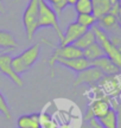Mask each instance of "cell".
Returning a JSON list of instances; mask_svg holds the SVG:
<instances>
[{
  "mask_svg": "<svg viewBox=\"0 0 121 128\" xmlns=\"http://www.w3.org/2000/svg\"><path fill=\"white\" fill-rule=\"evenodd\" d=\"M92 28H93L94 33H95L96 42L102 48L104 56H107L113 63H115L121 69V52L112 44V42L108 37V33L106 31H103L102 28H100L98 25H94Z\"/></svg>",
  "mask_w": 121,
  "mask_h": 128,
  "instance_id": "obj_3",
  "label": "cell"
},
{
  "mask_svg": "<svg viewBox=\"0 0 121 128\" xmlns=\"http://www.w3.org/2000/svg\"><path fill=\"white\" fill-rule=\"evenodd\" d=\"M110 103H109V97H102V98H95L90 102V104L87 108V113L84 115V121L88 122L92 119H98L107 113L110 109Z\"/></svg>",
  "mask_w": 121,
  "mask_h": 128,
  "instance_id": "obj_6",
  "label": "cell"
},
{
  "mask_svg": "<svg viewBox=\"0 0 121 128\" xmlns=\"http://www.w3.org/2000/svg\"><path fill=\"white\" fill-rule=\"evenodd\" d=\"M87 30H88V28L81 26V25L77 24L76 22L70 23L69 25L66 26L65 31H63V38H62V40L60 42V46H65V45L74 44L75 42Z\"/></svg>",
  "mask_w": 121,
  "mask_h": 128,
  "instance_id": "obj_8",
  "label": "cell"
},
{
  "mask_svg": "<svg viewBox=\"0 0 121 128\" xmlns=\"http://www.w3.org/2000/svg\"><path fill=\"white\" fill-rule=\"evenodd\" d=\"M57 128H71V127H70V126H69V124H60V126H57Z\"/></svg>",
  "mask_w": 121,
  "mask_h": 128,
  "instance_id": "obj_33",
  "label": "cell"
},
{
  "mask_svg": "<svg viewBox=\"0 0 121 128\" xmlns=\"http://www.w3.org/2000/svg\"><path fill=\"white\" fill-rule=\"evenodd\" d=\"M90 128H92V127H90Z\"/></svg>",
  "mask_w": 121,
  "mask_h": 128,
  "instance_id": "obj_37",
  "label": "cell"
},
{
  "mask_svg": "<svg viewBox=\"0 0 121 128\" xmlns=\"http://www.w3.org/2000/svg\"><path fill=\"white\" fill-rule=\"evenodd\" d=\"M43 28H54L60 42L63 38V31L60 26V20L55 11L45 0H39V16H38V30Z\"/></svg>",
  "mask_w": 121,
  "mask_h": 128,
  "instance_id": "obj_1",
  "label": "cell"
},
{
  "mask_svg": "<svg viewBox=\"0 0 121 128\" xmlns=\"http://www.w3.org/2000/svg\"><path fill=\"white\" fill-rule=\"evenodd\" d=\"M74 7L77 14L93 13V0H77Z\"/></svg>",
  "mask_w": 121,
  "mask_h": 128,
  "instance_id": "obj_21",
  "label": "cell"
},
{
  "mask_svg": "<svg viewBox=\"0 0 121 128\" xmlns=\"http://www.w3.org/2000/svg\"><path fill=\"white\" fill-rule=\"evenodd\" d=\"M100 28H102L103 31L108 32H113V33H120L119 31H121V28L118 24V19L116 16H114L112 13H106L103 14L102 17H100L98 19V23H96Z\"/></svg>",
  "mask_w": 121,
  "mask_h": 128,
  "instance_id": "obj_11",
  "label": "cell"
},
{
  "mask_svg": "<svg viewBox=\"0 0 121 128\" xmlns=\"http://www.w3.org/2000/svg\"><path fill=\"white\" fill-rule=\"evenodd\" d=\"M96 121H98L103 128H118L116 112L113 109V108H110L103 116L96 119Z\"/></svg>",
  "mask_w": 121,
  "mask_h": 128,
  "instance_id": "obj_17",
  "label": "cell"
},
{
  "mask_svg": "<svg viewBox=\"0 0 121 128\" xmlns=\"http://www.w3.org/2000/svg\"><path fill=\"white\" fill-rule=\"evenodd\" d=\"M0 114H2L5 116V119L11 121L13 119V115H12V112H11V108H10L7 101L5 98V96L2 95V92H0Z\"/></svg>",
  "mask_w": 121,
  "mask_h": 128,
  "instance_id": "obj_23",
  "label": "cell"
},
{
  "mask_svg": "<svg viewBox=\"0 0 121 128\" xmlns=\"http://www.w3.org/2000/svg\"><path fill=\"white\" fill-rule=\"evenodd\" d=\"M108 37L113 45L121 52V33H112V34H108Z\"/></svg>",
  "mask_w": 121,
  "mask_h": 128,
  "instance_id": "obj_27",
  "label": "cell"
},
{
  "mask_svg": "<svg viewBox=\"0 0 121 128\" xmlns=\"http://www.w3.org/2000/svg\"><path fill=\"white\" fill-rule=\"evenodd\" d=\"M39 122H40V128H57L56 121L44 112L39 113Z\"/></svg>",
  "mask_w": 121,
  "mask_h": 128,
  "instance_id": "obj_24",
  "label": "cell"
},
{
  "mask_svg": "<svg viewBox=\"0 0 121 128\" xmlns=\"http://www.w3.org/2000/svg\"><path fill=\"white\" fill-rule=\"evenodd\" d=\"M96 42V37H95V33H94L93 28H88L87 31L84 32L82 36L80 37L72 45L76 46L77 49H80V50H86L88 46H90L92 44H94Z\"/></svg>",
  "mask_w": 121,
  "mask_h": 128,
  "instance_id": "obj_16",
  "label": "cell"
},
{
  "mask_svg": "<svg viewBox=\"0 0 121 128\" xmlns=\"http://www.w3.org/2000/svg\"><path fill=\"white\" fill-rule=\"evenodd\" d=\"M1 51H2V50H1V49H0V54H1Z\"/></svg>",
  "mask_w": 121,
  "mask_h": 128,
  "instance_id": "obj_35",
  "label": "cell"
},
{
  "mask_svg": "<svg viewBox=\"0 0 121 128\" xmlns=\"http://www.w3.org/2000/svg\"><path fill=\"white\" fill-rule=\"evenodd\" d=\"M83 54V57L86 60H88L89 62H93V60H98L100 57H103L104 56V52H103L101 45L98 44V42H95L94 44H92L90 46H88L86 50L82 51Z\"/></svg>",
  "mask_w": 121,
  "mask_h": 128,
  "instance_id": "obj_18",
  "label": "cell"
},
{
  "mask_svg": "<svg viewBox=\"0 0 121 128\" xmlns=\"http://www.w3.org/2000/svg\"><path fill=\"white\" fill-rule=\"evenodd\" d=\"M119 101H121V92L119 94Z\"/></svg>",
  "mask_w": 121,
  "mask_h": 128,
  "instance_id": "obj_34",
  "label": "cell"
},
{
  "mask_svg": "<svg viewBox=\"0 0 121 128\" xmlns=\"http://www.w3.org/2000/svg\"><path fill=\"white\" fill-rule=\"evenodd\" d=\"M88 124H89V126H90L92 128H103L102 126L96 121V119H92L90 121H88Z\"/></svg>",
  "mask_w": 121,
  "mask_h": 128,
  "instance_id": "obj_28",
  "label": "cell"
},
{
  "mask_svg": "<svg viewBox=\"0 0 121 128\" xmlns=\"http://www.w3.org/2000/svg\"><path fill=\"white\" fill-rule=\"evenodd\" d=\"M18 42L10 31L0 30V49L1 50H14L18 48Z\"/></svg>",
  "mask_w": 121,
  "mask_h": 128,
  "instance_id": "obj_15",
  "label": "cell"
},
{
  "mask_svg": "<svg viewBox=\"0 0 121 128\" xmlns=\"http://www.w3.org/2000/svg\"><path fill=\"white\" fill-rule=\"evenodd\" d=\"M116 19H118V24H119V26L121 28V5H120V7H119V10H118Z\"/></svg>",
  "mask_w": 121,
  "mask_h": 128,
  "instance_id": "obj_29",
  "label": "cell"
},
{
  "mask_svg": "<svg viewBox=\"0 0 121 128\" xmlns=\"http://www.w3.org/2000/svg\"><path fill=\"white\" fill-rule=\"evenodd\" d=\"M38 16H39V0H30L23 13V24L28 42L33 40L38 30Z\"/></svg>",
  "mask_w": 121,
  "mask_h": 128,
  "instance_id": "obj_2",
  "label": "cell"
},
{
  "mask_svg": "<svg viewBox=\"0 0 121 128\" xmlns=\"http://www.w3.org/2000/svg\"><path fill=\"white\" fill-rule=\"evenodd\" d=\"M11 64H12V68H13L14 72L17 74V75H23V74L28 72L30 69L25 65L24 63V60H22V57L20 56H16V57H12V60H11Z\"/></svg>",
  "mask_w": 121,
  "mask_h": 128,
  "instance_id": "obj_22",
  "label": "cell"
},
{
  "mask_svg": "<svg viewBox=\"0 0 121 128\" xmlns=\"http://www.w3.org/2000/svg\"><path fill=\"white\" fill-rule=\"evenodd\" d=\"M103 76L104 75L98 68L89 66L88 69L77 74V76L74 81V87H80V86H83V84L89 86V87H95L102 80Z\"/></svg>",
  "mask_w": 121,
  "mask_h": 128,
  "instance_id": "obj_5",
  "label": "cell"
},
{
  "mask_svg": "<svg viewBox=\"0 0 121 128\" xmlns=\"http://www.w3.org/2000/svg\"><path fill=\"white\" fill-rule=\"evenodd\" d=\"M80 128H90V126H89L88 122H86V121H83V124H81V127Z\"/></svg>",
  "mask_w": 121,
  "mask_h": 128,
  "instance_id": "obj_32",
  "label": "cell"
},
{
  "mask_svg": "<svg viewBox=\"0 0 121 128\" xmlns=\"http://www.w3.org/2000/svg\"><path fill=\"white\" fill-rule=\"evenodd\" d=\"M110 107L116 112L118 118V128H121V101H119L116 97H109Z\"/></svg>",
  "mask_w": 121,
  "mask_h": 128,
  "instance_id": "obj_26",
  "label": "cell"
},
{
  "mask_svg": "<svg viewBox=\"0 0 121 128\" xmlns=\"http://www.w3.org/2000/svg\"><path fill=\"white\" fill-rule=\"evenodd\" d=\"M57 64H60L62 66H65L69 70L74 71V72H81L89 66H92V63L88 60H86L83 56L78 57V58H72V60H57Z\"/></svg>",
  "mask_w": 121,
  "mask_h": 128,
  "instance_id": "obj_12",
  "label": "cell"
},
{
  "mask_svg": "<svg viewBox=\"0 0 121 128\" xmlns=\"http://www.w3.org/2000/svg\"><path fill=\"white\" fill-rule=\"evenodd\" d=\"M83 54H82V50L77 49L76 46H74L72 44L71 45H65V46H57L55 48V51L51 55L50 60H48V64L51 69V76L54 77L55 76V65H56L57 60H72V58H78V57H82Z\"/></svg>",
  "mask_w": 121,
  "mask_h": 128,
  "instance_id": "obj_4",
  "label": "cell"
},
{
  "mask_svg": "<svg viewBox=\"0 0 121 128\" xmlns=\"http://www.w3.org/2000/svg\"><path fill=\"white\" fill-rule=\"evenodd\" d=\"M45 1H48V0H45Z\"/></svg>",
  "mask_w": 121,
  "mask_h": 128,
  "instance_id": "obj_36",
  "label": "cell"
},
{
  "mask_svg": "<svg viewBox=\"0 0 121 128\" xmlns=\"http://www.w3.org/2000/svg\"><path fill=\"white\" fill-rule=\"evenodd\" d=\"M110 0H93V14L98 19L110 11Z\"/></svg>",
  "mask_w": 121,
  "mask_h": 128,
  "instance_id": "obj_19",
  "label": "cell"
},
{
  "mask_svg": "<svg viewBox=\"0 0 121 128\" xmlns=\"http://www.w3.org/2000/svg\"><path fill=\"white\" fill-rule=\"evenodd\" d=\"M18 128H40L39 122V113L24 114L18 118L17 121Z\"/></svg>",
  "mask_w": 121,
  "mask_h": 128,
  "instance_id": "obj_14",
  "label": "cell"
},
{
  "mask_svg": "<svg viewBox=\"0 0 121 128\" xmlns=\"http://www.w3.org/2000/svg\"><path fill=\"white\" fill-rule=\"evenodd\" d=\"M46 2L50 4V6L52 7V10L55 11V13L57 14V17H60L63 11L65 10V7L68 6L65 0H48Z\"/></svg>",
  "mask_w": 121,
  "mask_h": 128,
  "instance_id": "obj_25",
  "label": "cell"
},
{
  "mask_svg": "<svg viewBox=\"0 0 121 128\" xmlns=\"http://www.w3.org/2000/svg\"><path fill=\"white\" fill-rule=\"evenodd\" d=\"M11 60H12V56L10 54H7V52H1L0 54V72L5 75L6 77H8V80H11L18 88H23L24 81L19 75L14 72Z\"/></svg>",
  "mask_w": 121,
  "mask_h": 128,
  "instance_id": "obj_7",
  "label": "cell"
},
{
  "mask_svg": "<svg viewBox=\"0 0 121 128\" xmlns=\"http://www.w3.org/2000/svg\"><path fill=\"white\" fill-rule=\"evenodd\" d=\"M0 13H2V14L6 13V6H5L2 0H0Z\"/></svg>",
  "mask_w": 121,
  "mask_h": 128,
  "instance_id": "obj_30",
  "label": "cell"
},
{
  "mask_svg": "<svg viewBox=\"0 0 121 128\" xmlns=\"http://www.w3.org/2000/svg\"><path fill=\"white\" fill-rule=\"evenodd\" d=\"M39 54H40V43H36L30 48H28L26 50H24L19 56L24 60L25 65L28 69H31L34 64L37 63L38 58H39Z\"/></svg>",
  "mask_w": 121,
  "mask_h": 128,
  "instance_id": "obj_13",
  "label": "cell"
},
{
  "mask_svg": "<svg viewBox=\"0 0 121 128\" xmlns=\"http://www.w3.org/2000/svg\"><path fill=\"white\" fill-rule=\"evenodd\" d=\"M90 63H92V66L98 68L104 76H116V75L121 74V69L115 63H113L107 56L100 57Z\"/></svg>",
  "mask_w": 121,
  "mask_h": 128,
  "instance_id": "obj_10",
  "label": "cell"
},
{
  "mask_svg": "<svg viewBox=\"0 0 121 128\" xmlns=\"http://www.w3.org/2000/svg\"><path fill=\"white\" fill-rule=\"evenodd\" d=\"M65 1H66L68 6H75V4H76L77 0H65Z\"/></svg>",
  "mask_w": 121,
  "mask_h": 128,
  "instance_id": "obj_31",
  "label": "cell"
},
{
  "mask_svg": "<svg viewBox=\"0 0 121 128\" xmlns=\"http://www.w3.org/2000/svg\"><path fill=\"white\" fill-rule=\"evenodd\" d=\"M75 22L86 28H92L94 25H96L98 19L93 13H82V14H77Z\"/></svg>",
  "mask_w": 121,
  "mask_h": 128,
  "instance_id": "obj_20",
  "label": "cell"
},
{
  "mask_svg": "<svg viewBox=\"0 0 121 128\" xmlns=\"http://www.w3.org/2000/svg\"><path fill=\"white\" fill-rule=\"evenodd\" d=\"M100 89L108 97H118L121 92V84L116 76H103L98 84Z\"/></svg>",
  "mask_w": 121,
  "mask_h": 128,
  "instance_id": "obj_9",
  "label": "cell"
}]
</instances>
